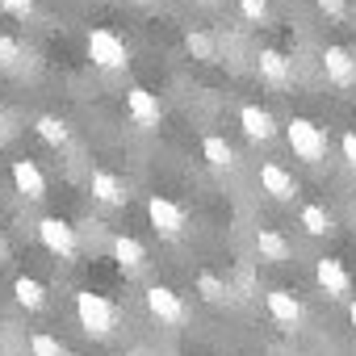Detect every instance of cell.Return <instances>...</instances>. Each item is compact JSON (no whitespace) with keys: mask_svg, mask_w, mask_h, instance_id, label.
<instances>
[{"mask_svg":"<svg viewBox=\"0 0 356 356\" xmlns=\"http://www.w3.org/2000/svg\"><path fill=\"white\" fill-rule=\"evenodd\" d=\"M239 13L248 22H268V0H239Z\"/></svg>","mask_w":356,"mask_h":356,"instance_id":"26","label":"cell"},{"mask_svg":"<svg viewBox=\"0 0 356 356\" xmlns=\"http://www.w3.org/2000/svg\"><path fill=\"white\" fill-rule=\"evenodd\" d=\"M256 252H260V260H268V264H285V260L293 256L289 239H285L281 231H273V227H260V231H256Z\"/></svg>","mask_w":356,"mask_h":356,"instance_id":"17","label":"cell"},{"mask_svg":"<svg viewBox=\"0 0 356 356\" xmlns=\"http://www.w3.org/2000/svg\"><path fill=\"white\" fill-rule=\"evenodd\" d=\"M38 239H42V248H47L51 256H59V260H76V252H80L76 227L63 222V218H55V214L38 218Z\"/></svg>","mask_w":356,"mask_h":356,"instance_id":"6","label":"cell"},{"mask_svg":"<svg viewBox=\"0 0 356 356\" xmlns=\"http://www.w3.org/2000/svg\"><path fill=\"white\" fill-rule=\"evenodd\" d=\"M256 67H260V80H264L268 88H289V84H293V59L281 55L277 47H264L260 59H256Z\"/></svg>","mask_w":356,"mask_h":356,"instance_id":"7","label":"cell"},{"mask_svg":"<svg viewBox=\"0 0 356 356\" xmlns=\"http://www.w3.org/2000/svg\"><path fill=\"white\" fill-rule=\"evenodd\" d=\"M143 302H147V314L159 318L163 327H181V323L189 318L181 293H176L172 285H147V289H143Z\"/></svg>","mask_w":356,"mask_h":356,"instance_id":"5","label":"cell"},{"mask_svg":"<svg viewBox=\"0 0 356 356\" xmlns=\"http://www.w3.org/2000/svg\"><path fill=\"white\" fill-rule=\"evenodd\" d=\"M9 172H13V185H17V193L26 202H42L47 197V176H42V168L34 159H13Z\"/></svg>","mask_w":356,"mask_h":356,"instance_id":"8","label":"cell"},{"mask_svg":"<svg viewBox=\"0 0 356 356\" xmlns=\"http://www.w3.org/2000/svg\"><path fill=\"white\" fill-rule=\"evenodd\" d=\"M339 151H343L348 168H356V130H343V138H339Z\"/></svg>","mask_w":356,"mask_h":356,"instance_id":"29","label":"cell"},{"mask_svg":"<svg viewBox=\"0 0 356 356\" xmlns=\"http://www.w3.org/2000/svg\"><path fill=\"white\" fill-rule=\"evenodd\" d=\"M30 356H67V348H63V339H59V335L34 331V335H30Z\"/></svg>","mask_w":356,"mask_h":356,"instance_id":"22","label":"cell"},{"mask_svg":"<svg viewBox=\"0 0 356 356\" xmlns=\"http://www.w3.org/2000/svg\"><path fill=\"white\" fill-rule=\"evenodd\" d=\"M88 59L101 67V72H122L126 63H130V51H126V42L113 34V30H88Z\"/></svg>","mask_w":356,"mask_h":356,"instance_id":"3","label":"cell"},{"mask_svg":"<svg viewBox=\"0 0 356 356\" xmlns=\"http://www.w3.org/2000/svg\"><path fill=\"white\" fill-rule=\"evenodd\" d=\"M76 318H80L84 335H92V339H109L113 327H118V306H113L105 293L80 289V293H76Z\"/></svg>","mask_w":356,"mask_h":356,"instance_id":"1","label":"cell"},{"mask_svg":"<svg viewBox=\"0 0 356 356\" xmlns=\"http://www.w3.org/2000/svg\"><path fill=\"white\" fill-rule=\"evenodd\" d=\"M147 218H151L155 235H163V239H181V235H185V227H189L185 206H176L172 197H159V193H151V197H147Z\"/></svg>","mask_w":356,"mask_h":356,"instance_id":"4","label":"cell"},{"mask_svg":"<svg viewBox=\"0 0 356 356\" xmlns=\"http://www.w3.org/2000/svg\"><path fill=\"white\" fill-rule=\"evenodd\" d=\"M298 222H302V231L306 235H331V214L323 210V206H302V214H298Z\"/></svg>","mask_w":356,"mask_h":356,"instance_id":"21","label":"cell"},{"mask_svg":"<svg viewBox=\"0 0 356 356\" xmlns=\"http://www.w3.org/2000/svg\"><path fill=\"white\" fill-rule=\"evenodd\" d=\"M109 252H113V260H118V268H122L126 277H134V273L147 268V248H143L134 235H113Z\"/></svg>","mask_w":356,"mask_h":356,"instance_id":"12","label":"cell"},{"mask_svg":"<svg viewBox=\"0 0 356 356\" xmlns=\"http://www.w3.org/2000/svg\"><path fill=\"white\" fill-rule=\"evenodd\" d=\"M314 281L323 285L327 298H348L352 293V277H348V268L339 260H318L314 264Z\"/></svg>","mask_w":356,"mask_h":356,"instance_id":"14","label":"cell"},{"mask_svg":"<svg viewBox=\"0 0 356 356\" xmlns=\"http://www.w3.org/2000/svg\"><path fill=\"white\" fill-rule=\"evenodd\" d=\"M314 5H318V13H327V17H335V22L348 17V0H314Z\"/></svg>","mask_w":356,"mask_h":356,"instance_id":"28","label":"cell"},{"mask_svg":"<svg viewBox=\"0 0 356 356\" xmlns=\"http://www.w3.org/2000/svg\"><path fill=\"white\" fill-rule=\"evenodd\" d=\"M9 260V248H5V239H0V264H5Z\"/></svg>","mask_w":356,"mask_h":356,"instance_id":"32","label":"cell"},{"mask_svg":"<svg viewBox=\"0 0 356 356\" xmlns=\"http://www.w3.org/2000/svg\"><path fill=\"white\" fill-rule=\"evenodd\" d=\"M13 298H17V306H26V310H42V306H47V285H42L38 277H17V281H13Z\"/></svg>","mask_w":356,"mask_h":356,"instance_id":"20","label":"cell"},{"mask_svg":"<svg viewBox=\"0 0 356 356\" xmlns=\"http://www.w3.org/2000/svg\"><path fill=\"white\" fill-rule=\"evenodd\" d=\"M285 138H289L293 155L306 159V163H318V159L327 155V134H323L310 118H289V122H285Z\"/></svg>","mask_w":356,"mask_h":356,"instance_id":"2","label":"cell"},{"mask_svg":"<svg viewBox=\"0 0 356 356\" xmlns=\"http://www.w3.org/2000/svg\"><path fill=\"white\" fill-rule=\"evenodd\" d=\"M323 72H327L331 84L348 88V84L356 80V59H352V51H343V47H323Z\"/></svg>","mask_w":356,"mask_h":356,"instance_id":"13","label":"cell"},{"mask_svg":"<svg viewBox=\"0 0 356 356\" xmlns=\"http://www.w3.org/2000/svg\"><path fill=\"white\" fill-rule=\"evenodd\" d=\"M34 134L47 143V147H67L72 143V126L63 122V118H55V113H42V118H34Z\"/></svg>","mask_w":356,"mask_h":356,"instance_id":"18","label":"cell"},{"mask_svg":"<svg viewBox=\"0 0 356 356\" xmlns=\"http://www.w3.org/2000/svg\"><path fill=\"white\" fill-rule=\"evenodd\" d=\"M197 293H202L206 302H222V298H227V281H222L218 273H197Z\"/></svg>","mask_w":356,"mask_h":356,"instance_id":"23","label":"cell"},{"mask_svg":"<svg viewBox=\"0 0 356 356\" xmlns=\"http://www.w3.org/2000/svg\"><path fill=\"white\" fill-rule=\"evenodd\" d=\"M0 9H5L9 17H34V0H0Z\"/></svg>","mask_w":356,"mask_h":356,"instance_id":"27","label":"cell"},{"mask_svg":"<svg viewBox=\"0 0 356 356\" xmlns=\"http://www.w3.org/2000/svg\"><path fill=\"white\" fill-rule=\"evenodd\" d=\"M260 189H264L273 202H293V197H298V181H293L281 163H273V159L260 163Z\"/></svg>","mask_w":356,"mask_h":356,"instance_id":"10","label":"cell"},{"mask_svg":"<svg viewBox=\"0 0 356 356\" xmlns=\"http://www.w3.org/2000/svg\"><path fill=\"white\" fill-rule=\"evenodd\" d=\"M239 126H243V134H248L252 143H268V138L277 134V118H273L268 109H260V105H243V109H239Z\"/></svg>","mask_w":356,"mask_h":356,"instance_id":"16","label":"cell"},{"mask_svg":"<svg viewBox=\"0 0 356 356\" xmlns=\"http://www.w3.org/2000/svg\"><path fill=\"white\" fill-rule=\"evenodd\" d=\"M126 109H130V118L143 126V130H151V126H159V101H155V92H147V88H126Z\"/></svg>","mask_w":356,"mask_h":356,"instance_id":"15","label":"cell"},{"mask_svg":"<svg viewBox=\"0 0 356 356\" xmlns=\"http://www.w3.org/2000/svg\"><path fill=\"white\" fill-rule=\"evenodd\" d=\"M88 189H92V197H97L101 206H126V202H130V185L122 181L118 172H105V168H97V172H92Z\"/></svg>","mask_w":356,"mask_h":356,"instance_id":"11","label":"cell"},{"mask_svg":"<svg viewBox=\"0 0 356 356\" xmlns=\"http://www.w3.org/2000/svg\"><path fill=\"white\" fill-rule=\"evenodd\" d=\"M202 155H206V163L218 168V172L235 168V147H231L222 134H206V138H202Z\"/></svg>","mask_w":356,"mask_h":356,"instance_id":"19","label":"cell"},{"mask_svg":"<svg viewBox=\"0 0 356 356\" xmlns=\"http://www.w3.org/2000/svg\"><path fill=\"white\" fill-rule=\"evenodd\" d=\"M22 63V42L13 34H0V72H17Z\"/></svg>","mask_w":356,"mask_h":356,"instance_id":"24","label":"cell"},{"mask_svg":"<svg viewBox=\"0 0 356 356\" xmlns=\"http://www.w3.org/2000/svg\"><path fill=\"white\" fill-rule=\"evenodd\" d=\"M348 318H352V331H356V302H348Z\"/></svg>","mask_w":356,"mask_h":356,"instance_id":"31","label":"cell"},{"mask_svg":"<svg viewBox=\"0 0 356 356\" xmlns=\"http://www.w3.org/2000/svg\"><path fill=\"white\" fill-rule=\"evenodd\" d=\"M13 118L9 113H0V143H5V138H13V126H9Z\"/></svg>","mask_w":356,"mask_h":356,"instance_id":"30","label":"cell"},{"mask_svg":"<svg viewBox=\"0 0 356 356\" xmlns=\"http://www.w3.org/2000/svg\"><path fill=\"white\" fill-rule=\"evenodd\" d=\"M264 306H268V314H273V323H277L281 331H298V327H302V302H298L289 289H268Z\"/></svg>","mask_w":356,"mask_h":356,"instance_id":"9","label":"cell"},{"mask_svg":"<svg viewBox=\"0 0 356 356\" xmlns=\"http://www.w3.org/2000/svg\"><path fill=\"white\" fill-rule=\"evenodd\" d=\"M185 47H189V55H193V59H206V63L214 59V38H210V34H202V30H193V34L185 38Z\"/></svg>","mask_w":356,"mask_h":356,"instance_id":"25","label":"cell"}]
</instances>
